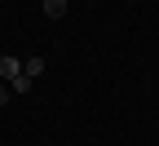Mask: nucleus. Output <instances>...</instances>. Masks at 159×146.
<instances>
[{
  "label": "nucleus",
  "mask_w": 159,
  "mask_h": 146,
  "mask_svg": "<svg viewBox=\"0 0 159 146\" xmlns=\"http://www.w3.org/2000/svg\"><path fill=\"white\" fill-rule=\"evenodd\" d=\"M18 75H22V62H18L13 53H5V58H0V80L9 84V80H18Z\"/></svg>",
  "instance_id": "f257e3e1"
},
{
  "label": "nucleus",
  "mask_w": 159,
  "mask_h": 146,
  "mask_svg": "<svg viewBox=\"0 0 159 146\" xmlns=\"http://www.w3.org/2000/svg\"><path fill=\"white\" fill-rule=\"evenodd\" d=\"M66 9H71V0H44V13L49 18H66Z\"/></svg>",
  "instance_id": "f03ea898"
},
{
  "label": "nucleus",
  "mask_w": 159,
  "mask_h": 146,
  "mask_svg": "<svg viewBox=\"0 0 159 146\" xmlns=\"http://www.w3.org/2000/svg\"><path fill=\"white\" fill-rule=\"evenodd\" d=\"M40 71H44V58H40V53H31V58L22 62V75H31V80H35Z\"/></svg>",
  "instance_id": "7ed1b4c3"
},
{
  "label": "nucleus",
  "mask_w": 159,
  "mask_h": 146,
  "mask_svg": "<svg viewBox=\"0 0 159 146\" xmlns=\"http://www.w3.org/2000/svg\"><path fill=\"white\" fill-rule=\"evenodd\" d=\"M31 84H35L31 75H18V80H9V89H13L18 97H27V93H31Z\"/></svg>",
  "instance_id": "20e7f679"
},
{
  "label": "nucleus",
  "mask_w": 159,
  "mask_h": 146,
  "mask_svg": "<svg viewBox=\"0 0 159 146\" xmlns=\"http://www.w3.org/2000/svg\"><path fill=\"white\" fill-rule=\"evenodd\" d=\"M9 93H13V89L5 84V80H0V106H9Z\"/></svg>",
  "instance_id": "39448f33"
}]
</instances>
